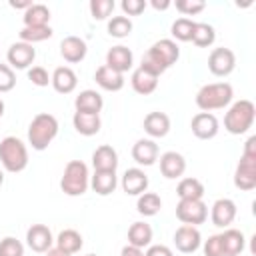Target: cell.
<instances>
[{
    "label": "cell",
    "instance_id": "obj_1",
    "mask_svg": "<svg viewBox=\"0 0 256 256\" xmlns=\"http://www.w3.org/2000/svg\"><path fill=\"white\" fill-rule=\"evenodd\" d=\"M178 58H180L178 44L174 40H170V38H162V40L154 42L148 48V52L142 58L140 68L160 78V74H164L172 64H176Z\"/></svg>",
    "mask_w": 256,
    "mask_h": 256
},
{
    "label": "cell",
    "instance_id": "obj_2",
    "mask_svg": "<svg viewBox=\"0 0 256 256\" xmlns=\"http://www.w3.org/2000/svg\"><path fill=\"white\" fill-rule=\"evenodd\" d=\"M58 134V120L54 114H48V112H40L32 118L30 126H28V144L42 152L50 146V142L56 138Z\"/></svg>",
    "mask_w": 256,
    "mask_h": 256
},
{
    "label": "cell",
    "instance_id": "obj_3",
    "mask_svg": "<svg viewBox=\"0 0 256 256\" xmlns=\"http://www.w3.org/2000/svg\"><path fill=\"white\" fill-rule=\"evenodd\" d=\"M234 90L228 82H212V84H204L198 92H196V106L202 112H212V110H220L224 106H228L232 102Z\"/></svg>",
    "mask_w": 256,
    "mask_h": 256
},
{
    "label": "cell",
    "instance_id": "obj_4",
    "mask_svg": "<svg viewBox=\"0 0 256 256\" xmlns=\"http://www.w3.org/2000/svg\"><path fill=\"white\" fill-rule=\"evenodd\" d=\"M0 164L6 172H22L28 166V148L16 136H6L0 140Z\"/></svg>",
    "mask_w": 256,
    "mask_h": 256
},
{
    "label": "cell",
    "instance_id": "obj_5",
    "mask_svg": "<svg viewBox=\"0 0 256 256\" xmlns=\"http://www.w3.org/2000/svg\"><path fill=\"white\" fill-rule=\"evenodd\" d=\"M254 116H256L254 104L250 100H238L228 108L224 116V128L236 136L246 134L254 124Z\"/></svg>",
    "mask_w": 256,
    "mask_h": 256
},
{
    "label": "cell",
    "instance_id": "obj_6",
    "mask_svg": "<svg viewBox=\"0 0 256 256\" xmlns=\"http://www.w3.org/2000/svg\"><path fill=\"white\" fill-rule=\"evenodd\" d=\"M90 186L88 166L82 160H70L60 178V188L68 196H82Z\"/></svg>",
    "mask_w": 256,
    "mask_h": 256
},
{
    "label": "cell",
    "instance_id": "obj_7",
    "mask_svg": "<svg viewBox=\"0 0 256 256\" xmlns=\"http://www.w3.org/2000/svg\"><path fill=\"white\" fill-rule=\"evenodd\" d=\"M176 218L188 226L204 224L208 218V206L202 200H180L176 204Z\"/></svg>",
    "mask_w": 256,
    "mask_h": 256
},
{
    "label": "cell",
    "instance_id": "obj_8",
    "mask_svg": "<svg viewBox=\"0 0 256 256\" xmlns=\"http://www.w3.org/2000/svg\"><path fill=\"white\" fill-rule=\"evenodd\" d=\"M234 186L246 192L256 188V156H240V162L234 172Z\"/></svg>",
    "mask_w": 256,
    "mask_h": 256
},
{
    "label": "cell",
    "instance_id": "obj_9",
    "mask_svg": "<svg viewBox=\"0 0 256 256\" xmlns=\"http://www.w3.org/2000/svg\"><path fill=\"white\" fill-rule=\"evenodd\" d=\"M236 66V56L230 48H214L208 56V70L214 74V76H228Z\"/></svg>",
    "mask_w": 256,
    "mask_h": 256
},
{
    "label": "cell",
    "instance_id": "obj_10",
    "mask_svg": "<svg viewBox=\"0 0 256 256\" xmlns=\"http://www.w3.org/2000/svg\"><path fill=\"white\" fill-rule=\"evenodd\" d=\"M34 58H36V48L32 44H26V42H14L6 52L8 66L16 68V70L28 68L34 62Z\"/></svg>",
    "mask_w": 256,
    "mask_h": 256
},
{
    "label": "cell",
    "instance_id": "obj_11",
    "mask_svg": "<svg viewBox=\"0 0 256 256\" xmlns=\"http://www.w3.org/2000/svg\"><path fill=\"white\" fill-rule=\"evenodd\" d=\"M26 244L30 246V250H34L38 254H44L52 248L54 236H52V232L46 224H32L26 232Z\"/></svg>",
    "mask_w": 256,
    "mask_h": 256
},
{
    "label": "cell",
    "instance_id": "obj_12",
    "mask_svg": "<svg viewBox=\"0 0 256 256\" xmlns=\"http://www.w3.org/2000/svg\"><path fill=\"white\" fill-rule=\"evenodd\" d=\"M190 128H192V134L200 140H210L218 134L220 126H218V118L212 114V112H198L196 116H192V122H190Z\"/></svg>",
    "mask_w": 256,
    "mask_h": 256
},
{
    "label": "cell",
    "instance_id": "obj_13",
    "mask_svg": "<svg viewBox=\"0 0 256 256\" xmlns=\"http://www.w3.org/2000/svg\"><path fill=\"white\" fill-rule=\"evenodd\" d=\"M174 244L180 252L184 254H192L200 248L202 244V236H200V230L196 226H188V224H182L180 228H176L174 232Z\"/></svg>",
    "mask_w": 256,
    "mask_h": 256
},
{
    "label": "cell",
    "instance_id": "obj_14",
    "mask_svg": "<svg viewBox=\"0 0 256 256\" xmlns=\"http://www.w3.org/2000/svg\"><path fill=\"white\" fill-rule=\"evenodd\" d=\"M236 218V204L230 198H218L210 208V220L218 228H228Z\"/></svg>",
    "mask_w": 256,
    "mask_h": 256
},
{
    "label": "cell",
    "instance_id": "obj_15",
    "mask_svg": "<svg viewBox=\"0 0 256 256\" xmlns=\"http://www.w3.org/2000/svg\"><path fill=\"white\" fill-rule=\"evenodd\" d=\"M132 64H134V54H132L130 48H126V46H122V44L112 46V48L106 52V66L112 68V70L118 72V74L128 72V70L132 68Z\"/></svg>",
    "mask_w": 256,
    "mask_h": 256
},
{
    "label": "cell",
    "instance_id": "obj_16",
    "mask_svg": "<svg viewBox=\"0 0 256 256\" xmlns=\"http://www.w3.org/2000/svg\"><path fill=\"white\" fill-rule=\"evenodd\" d=\"M186 170V160L180 152L176 150H168L160 156V172L164 178L168 180H174V178H180Z\"/></svg>",
    "mask_w": 256,
    "mask_h": 256
},
{
    "label": "cell",
    "instance_id": "obj_17",
    "mask_svg": "<svg viewBox=\"0 0 256 256\" xmlns=\"http://www.w3.org/2000/svg\"><path fill=\"white\" fill-rule=\"evenodd\" d=\"M148 174L142 168H128L122 176V190L128 196H140L148 188Z\"/></svg>",
    "mask_w": 256,
    "mask_h": 256
},
{
    "label": "cell",
    "instance_id": "obj_18",
    "mask_svg": "<svg viewBox=\"0 0 256 256\" xmlns=\"http://www.w3.org/2000/svg\"><path fill=\"white\" fill-rule=\"evenodd\" d=\"M86 52H88V46H86V42L80 36H66L60 42V54L70 64L82 62L86 58Z\"/></svg>",
    "mask_w": 256,
    "mask_h": 256
},
{
    "label": "cell",
    "instance_id": "obj_19",
    "mask_svg": "<svg viewBox=\"0 0 256 256\" xmlns=\"http://www.w3.org/2000/svg\"><path fill=\"white\" fill-rule=\"evenodd\" d=\"M50 84L52 88L58 92V94H70L76 90V84H78V76L72 68L68 66H58L52 76H50Z\"/></svg>",
    "mask_w": 256,
    "mask_h": 256
},
{
    "label": "cell",
    "instance_id": "obj_20",
    "mask_svg": "<svg viewBox=\"0 0 256 256\" xmlns=\"http://www.w3.org/2000/svg\"><path fill=\"white\" fill-rule=\"evenodd\" d=\"M158 144L150 138H140L132 146V158L140 166H152L158 160Z\"/></svg>",
    "mask_w": 256,
    "mask_h": 256
},
{
    "label": "cell",
    "instance_id": "obj_21",
    "mask_svg": "<svg viewBox=\"0 0 256 256\" xmlns=\"http://www.w3.org/2000/svg\"><path fill=\"white\" fill-rule=\"evenodd\" d=\"M90 186L96 194L100 196H108L116 190L118 186V176L112 170H94V174L90 176Z\"/></svg>",
    "mask_w": 256,
    "mask_h": 256
},
{
    "label": "cell",
    "instance_id": "obj_22",
    "mask_svg": "<svg viewBox=\"0 0 256 256\" xmlns=\"http://www.w3.org/2000/svg\"><path fill=\"white\" fill-rule=\"evenodd\" d=\"M72 124H74V130L82 136H94L102 128L100 114H88V112H74Z\"/></svg>",
    "mask_w": 256,
    "mask_h": 256
},
{
    "label": "cell",
    "instance_id": "obj_23",
    "mask_svg": "<svg viewBox=\"0 0 256 256\" xmlns=\"http://www.w3.org/2000/svg\"><path fill=\"white\" fill-rule=\"evenodd\" d=\"M94 80H96V84H98L102 90H108V92H118V90L124 88V74L114 72V70L108 68L106 64H102V66L96 70Z\"/></svg>",
    "mask_w": 256,
    "mask_h": 256
},
{
    "label": "cell",
    "instance_id": "obj_24",
    "mask_svg": "<svg viewBox=\"0 0 256 256\" xmlns=\"http://www.w3.org/2000/svg\"><path fill=\"white\" fill-rule=\"evenodd\" d=\"M144 132L152 138H164L170 132V118L164 112H150L144 118Z\"/></svg>",
    "mask_w": 256,
    "mask_h": 256
},
{
    "label": "cell",
    "instance_id": "obj_25",
    "mask_svg": "<svg viewBox=\"0 0 256 256\" xmlns=\"http://www.w3.org/2000/svg\"><path fill=\"white\" fill-rule=\"evenodd\" d=\"M92 166L94 170H112L116 172L118 168V152L110 144H102L94 150L92 154Z\"/></svg>",
    "mask_w": 256,
    "mask_h": 256
},
{
    "label": "cell",
    "instance_id": "obj_26",
    "mask_svg": "<svg viewBox=\"0 0 256 256\" xmlns=\"http://www.w3.org/2000/svg\"><path fill=\"white\" fill-rule=\"evenodd\" d=\"M220 242H222V250L224 256H240L244 246H246V238L240 230L236 228H226L220 234Z\"/></svg>",
    "mask_w": 256,
    "mask_h": 256
},
{
    "label": "cell",
    "instance_id": "obj_27",
    "mask_svg": "<svg viewBox=\"0 0 256 256\" xmlns=\"http://www.w3.org/2000/svg\"><path fill=\"white\" fill-rule=\"evenodd\" d=\"M104 106L102 96L96 90H82L76 100H74V108L76 112H88V114H100Z\"/></svg>",
    "mask_w": 256,
    "mask_h": 256
},
{
    "label": "cell",
    "instance_id": "obj_28",
    "mask_svg": "<svg viewBox=\"0 0 256 256\" xmlns=\"http://www.w3.org/2000/svg\"><path fill=\"white\" fill-rule=\"evenodd\" d=\"M130 84H132V88H134L136 94L148 96V94H152V92L156 90V86H158V76H154V74H150V72H146V70H142V68L138 66V68L132 72Z\"/></svg>",
    "mask_w": 256,
    "mask_h": 256
},
{
    "label": "cell",
    "instance_id": "obj_29",
    "mask_svg": "<svg viewBox=\"0 0 256 256\" xmlns=\"http://www.w3.org/2000/svg\"><path fill=\"white\" fill-rule=\"evenodd\" d=\"M152 242V226L146 222H134L128 228V244L136 248H146Z\"/></svg>",
    "mask_w": 256,
    "mask_h": 256
},
{
    "label": "cell",
    "instance_id": "obj_30",
    "mask_svg": "<svg viewBox=\"0 0 256 256\" xmlns=\"http://www.w3.org/2000/svg\"><path fill=\"white\" fill-rule=\"evenodd\" d=\"M176 194L180 200H202L204 184L198 178H182L176 186Z\"/></svg>",
    "mask_w": 256,
    "mask_h": 256
},
{
    "label": "cell",
    "instance_id": "obj_31",
    "mask_svg": "<svg viewBox=\"0 0 256 256\" xmlns=\"http://www.w3.org/2000/svg\"><path fill=\"white\" fill-rule=\"evenodd\" d=\"M54 242H56V248L64 250V252L70 254V256L76 254V252H80V248H82V244H84L80 232H76V230H72V228L62 230Z\"/></svg>",
    "mask_w": 256,
    "mask_h": 256
},
{
    "label": "cell",
    "instance_id": "obj_32",
    "mask_svg": "<svg viewBox=\"0 0 256 256\" xmlns=\"http://www.w3.org/2000/svg\"><path fill=\"white\" fill-rule=\"evenodd\" d=\"M24 26H48L50 22V10L46 4H32L28 10H24Z\"/></svg>",
    "mask_w": 256,
    "mask_h": 256
},
{
    "label": "cell",
    "instance_id": "obj_33",
    "mask_svg": "<svg viewBox=\"0 0 256 256\" xmlns=\"http://www.w3.org/2000/svg\"><path fill=\"white\" fill-rule=\"evenodd\" d=\"M162 208V200L156 192H142L136 202V210L142 216H156Z\"/></svg>",
    "mask_w": 256,
    "mask_h": 256
},
{
    "label": "cell",
    "instance_id": "obj_34",
    "mask_svg": "<svg viewBox=\"0 0 256 256\" xmlns=\"http://www.w3.org/2000/svg\"><path fill=\"white\" fill-rule=\"evenodd\" d=\"M214 40H216V32L210 24H206V22H196L194 24V32H192L190 42H194L198 48H208V46L214 44Z\"/></svg>",
    "mask_w": 256,
    "mask_h": 256
},
{
    "label": "cell",
    "instance_id": "obj_35",
    "mask_svg": "<svg viewBox=\"0 0 256 256\" xmlns=\"http://www.w3.org/2000/svg\"><path fill=\"white\" fill-rule=\"evenodd\" d=\"M52 34H54V32H52L50 26H24V28L20 30V42L34 44V42L48 40Z\"/></svg>",
    "mask_w": 256,
    "mask_h": 256
},
{
    "label": "cell",
    "instance_id": "obj_36",
    "mask_svg": "<svg viewBox=\"0 0 256 256\" xmlns=\"http://www.w3.org/2000/svg\"><path fill=\"white\" fill-rule=\"evenodd\" d=\"M132 32V20L128 16H112L108 20V34L112 38H126Z\"/></svg>",
    "mask_w": 256,
    "mask_h": 256
},
{
    "label": "cell",
    "instance_id": "obj_37",
    "mask_svg": "<svg viewBox=\"0 0 256 256\" xmlns=\"http://www.w3.org/2000/svg\"><path fill=\"white\" fill-rule=\"evenodd\" d=\"M194 20H190V18H178V20H174L172 22V26H170V34L176 38V40H180V42H190L192 40V32H194Z\"/></svg>",
    "mask_w": 256,
    "mask_h": 256
},
{
    "label": "cell",
    "instance_id": "obj_38",
    "mask_svg": "<svg viewBox=\"0 0 256 256\" xmlns=\"http://www.w3.org/2000/svg\"><path fill=\"white\" fill-rule=\"evenodd\" d=\"M114 0H90V14L94 20H106L114 10Z\"/></svg>",
    "mask_w": 256,
    "mask_h": 256
},
{
    "label": "cell",
    "instance_id": "obj_39",
    "mask_svg": "<svg viewBox=\"0 0 256 256\" xmlns=\"http://www.w3.org/2000/svg\"><path fill=\"white\" fill-rule=\"evenodd\" d=\"M0 256H24V244L14 236H6L0 240Z\"/></svg>",
    "mask_w": 256,
    "mask_h": 256
},
{
    "label": "cell",
    "instance_id": "obj_40",
    "mask_svg": "<svg viewBox=\"0 0 256 256\" xmlns=\"http://www.w3.org/2000/svg\"><path fill=\"white\" fill-rule=\"evenodd\" d=\"M174 6H176V10L180 14L194 16V14H198V12H202L206 8V2H202V0H176Z\"/></svg>",
    "mask_w": 256,
    "mask_h": 256
},
{
    "label": "cell",
    "instance_id": "obj_41",
    "mask_svg": "<svg viewBox=\"0 0 256 256\" xmlns=\"http://www.w3.org/2000/svg\"><path fill=\"white\" fill-rule=\"evenodd\" d=\"M16 86V74L8 64L0 62V92H10Z\"/></svg>",
    "mask_w": 256,
    "mask_h": 256
},
{
    "label": "cell",
    "instance_id": "obj_42",
    "mask_svg": "<svg viewBox=\"0 0 256 256\" xmlns=\"http://www.w3.org/2000/svg\"><path fill=\"white\" fill-rule=\"evenodd\" d=\"M28 80H30L34 86H40V88L50 84V76H48L46 68H42V66H32V68H28Z\"/></svg>",
    "mask_w": 256,
    "mask_h": 256
},
{
    "label": "cell",
    "instance_id": "obj_43",
    "mask_svg": "<svg viewBox=\"0 0 256 256\" xmlns=\"http://www.w3.org/2000/svg\"><path fill=\"white\" fill-rule=\"evenodd\" d=\"M204 256H224L222 242H220V234L208 236V240L204 242Z\"/></svg>",
    "mask_w": 256,
    "mask_h": 256
},
{
    "label": "cell",
    "instance_id": "obj_44",
    "mask_svg": "<svg viewBox=\"0 0 256 256\" xmlns=\"http://www.w3.org/2000/svg\"><path fill=\"white\" fill-rule=\"evenodd\" d=\"M122 10L128 16H138L146 10V0H122Z\"/></svg>",
    "mask_w": 256,
    "mask_h": 256
},
{
    "label": "cell",
    "instance_id": "obj_45",
    "mask_svg": "<svg viewBox=\"0 0 256 256\" xmlns=\"http://www.w3.org/2000/svg\"><path fill=\"white\" fill-rule=\"evenodd\" d=\"M144 256H174V252L164 244H152V246H148Z\"/></svg>",
    "mask_w": 256,
    "mask_h": 256
},
{
    "label": "cell",
    "instance_id": "obj_46",
    "mask_svg": "<svg viewBox=\"0 0 256 256\" xmlns=\"http://www.w3.org/2000/svg\"><path fill=\"white\" fill-rule=\"evenodd\" d=\"M120 256H144V250H142V248H136V246L126 244V246L120 250Z\"/></svg>",
    "mask_w": 256,
    "mask_h": 256
},
{
    "label": "cell",
    "instance_id": "obj_47",
    "mask_svg": "<svg viewBox=\"0 0 256 256\" xmlns=\"http://www.w3.org/2000/svg\"><path fill=\"white\" fill-rule=\"evenodd\" d=\"M242 154H246V156H256V136H250V138L246 140Z\"/></svg>",
    "mask_w": 256,
    "mask_h": 256
},
{
    "label": "cell",
    "instance_id": "obj_48",
    "mask_svg": "<svg viewBox=\"0 0 256 256\" xmlns=\"http://www.w3.org/2000/svg\"><path fill=\"white\" fill-rule=\"evenodd\" d=\"M10 6H12V8H16V10H18V8H20V10H28V8L32 6V2H30V0H20V2L10 0Z\"/></svg>",
    "mask_w": 256,
    "mask_h": 256
},
{
    "label": "cell",
    "instance_id": "obj_49",
    "mask_svg": "<svg viewBox=\"0 0 256 256\" xmlns=\"http://www.w3.org/2000/svg\"><path fill=\"white\" fill-rule=\"evenodd\" d=\"M150 6L154 8V10H166V8H170V2L168 0H150Z\"/></svg>",
    "mask_w": 256,
    "mask_h": 256
},
{
    "label": "cell",
    "instance_id": "obj_50",
    "mask_svg": "<svg viewBox=\"0 0 256 256\" xmlns=\"http://www.w3.org/2000/svg\"><path fill=\"white\" fill-rule=\"evenodd\" d=\"M46 256H70V254H66L64 250H60V248H56V246H52L48 252H44Z\"/></svg>",
    "mask_w": 256,
    "mask_h": 256
},
{
    "label": "cell",
    "instance_id": "obj_51",
    "mask_svg": "<svg viewBox=\"0 0 256 256\" xmlns=\"http://www.w3.org/2000/svg\"><path fill=\"white\" fill-rule=\"evenodd\" d=\"M4 116V102H2V98H0V118Z\"/></svg>",
    "mask_w": 256,
    "mask_h": 256
},
{
    "label": "cell",
    "instance_id": "obj_52",
    "mask_svg": "<svg viewBox=\"0 0 256 256\" xmlns=\"http://www.w3.org/2000/svg\"><path fill=\"white\" fill-rule=\"evenodd\" d=\"M2 182H4V174H2V170H0V186H2Z\"/></svg>",
    "mask_w": 256,
    "mask_h": 256
},
{
    "label": "cell",
    "instance_id": "obj_53",
    "mask_svg": "<svg viewBox=\"0 0 256 256\" xmlns=\"http://www.w3.org/2000/svg\"><path fill=\"white\" fill-rule=\"evenodd\" d=\"M88 256H96V254H88Z\"/></svg>",
    "mask_w": 256,
    "mask_h": 256
}]
</instances>
